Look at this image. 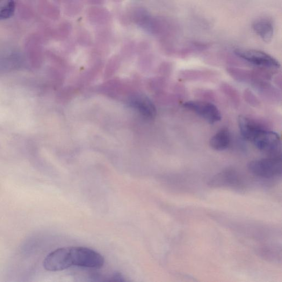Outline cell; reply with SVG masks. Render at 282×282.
<instances>
[{"mask_svg":"<svg viewBox=\"0 0 282 282\" xmlns=\"http://www.w3.org/2000/svg\"><path fill=\"white\" fill-rule=\"evenodd\" d=\"M235 54L241 59L255 66L267 69H279V61L271 55L259 50L237 48L234 50Z\"/></svg>","mask_w":282,"mask_h":282,"instance_id":"cell-4","label":"cell"},{"mask_svg":"<svg viewBox=\"0 0 282 282\" xmlns=\"http://www.w3.org/2000/svg\"><path fill=\"white\" fill-rule=\"evenodd\" d=\"M104 264L103 257L95 251L83 247H68L50 253L43 265L46 270L55 272L67 269L72 266L100 269Z\"/></svg>","mask_w":282,"mask_h":282,"instance_id":"cell-1","label":"cell"},{"mask_svg":"<svg viewBox=\"0 0 282 282\" xmlns=\"http://www.w3.org/2000/svg\"><path fill=\"white\" fill-rule=\"evenodd\" d=\"M241 178L233 170H224L213 177L209 185L213 187H233L241 184Z\"/></svg>","mask_w":282,"mask_h":282,"instance_id":"cell-6","label":"cell"},{"mask_svg":"<svg viewBox=\"0 0 282 282\" xmlns=\"http://www.w3.org/2000/svg\"><path fill=\"white\" fill-rule=\"evenodd\" d=\"M109 281H124V277L122 276V274L119 273H115L113 274L111 277H110Z\"/></svg>","mask_w":282,"mask_h":282,"instance_id":"cell-13","label":"cell"},{"mask_svg":"<svg viewBox=\"0 0 282 282\" xmlns=\"http://www.w3.org/2000/svg\"><path fill=\"white\" fill-rule=\"evenodd\" d=\"M281 156H270L250 162L249 171L254 176L263 178H272L281 175Z\"/></svg>","mask_w":282,"mask_h":282,"instance_id":"cell-2","label":"cell"},{"mask_svg":"<svg viewBox=\"0 0 282 282\" xmlns=\"http://www.w3.org/2000/svg\"><path fill=\"white\" fill-rule=\"evenodd\" d=\"M183 106L209 124H215L221 120L222 115L219 108L211 103L205 101L190 100L184 103Z\"/></svg>","mask_w":282,"mask_h":282,"instance_id":"cell-5","label":"cell"},{"mask_svg":"<svg viewBox=\"0 0 282 282\" xmlns=\"http://www.w3.org/2000/svg\"><path fill=\"white\" fill-rule=\"evenodd\" d=\"M113 1L115 2H120L122 1V0H113Z\"/></svg>","mask_w":282,"mask_h":282,"instance_id":"cell-15","label":"cell"},{"mask_svg":"<svg viewBox=\"0 0 282 282\" xmlns=\"http://www.w3.org/2000/svg\"><path fill=\"white\" fill-rule=\"evenodd\" d=\"M150 16L148 12L144 9H136L133 13L132 19L134 23L142 28L146 25Z\"/></svg>","mask_w":282,"mask_h":282,"instance_id":"cell-12","label":"cell"},{"mask_svg":"<svg viewBox=\"0 0 282 282\" xmlns=\"http://www.w3.org/2000/svg\"><path fill=\"white\" fill-rule=\"evenodd\" d=\"M90 4L94 5H100L104 3V0H89Z\"/></svg>","mask_w":282,"mask_h":282,"instance_id":"cell-14","label":"cell"},{"mask_svg":"<svg viewBox=\"0 0 282 282\" xmlns=\"http://www.w3.org/2000/svg\"><path fill=\"white\" fill-rule=\"evenodd\" d=\"M88 17L92 23L104 25L111 20V14L106 9L98 7H91L88 11Z\"/></svg>","mask_w":282,"mask_h":282,"instance_id":"cell-10","label":"cell"},{"mask_svg":"<svg viewBox=\"0 0 282 282\" xmlns=\"http://www.w3.org/2000/svg\"><path fill=\"white\" fill-rule=\"evenodd\" d=\"M251 142L259 150L270 156H280V137L275 132L264 127L256 134Z\"/></svg>","mask_w":282,"mask_h":282,"instance_id":"cell-3","label":"cell"},{"mask_svg":"<svg viewBox=\"0 0 282 282\" xmlns=\"http://www.w3.org/2000/svg\"><path fill=\"white\" fill-rule=\"evenodd\" d=\"M230 140V134L228 130L223 128L211 137L209 144L213 149L222 151L228 148Z\"/></svg>","mask_w":282,"mask_h":282,"instance_id":"cell-9","label":"cell"},{"mask_svg":"<svg viewBox=\"0 0 282 282\" xmlns=\"http://www.w3.org/2000/svg\"><path fill=\"white\" fill-rule=\"evenodd\" d=\"M130 104L144 117L148 119H153L156 117V107L146 97L136 95L130 99Z\"/></svg>","mask_w":282,"mask_h":282,"instance_id":"cell-7","label":"cell"},{"mask_svg":"<svg viewBox=\"0 0 282 282\" xmlns=\"http://www.w3.org/2000/svg\"><path fill=\"white\" fill-rule=\"evenodd\" d=\"M252 28L264 41L269 42L272 40L274 35V27L270 19L265 18L257 19L253 23Z\"/></svg>","mask_w":282,"mask_h":282,"instance_id":"cell-8","label":"cell"},{"mask_svg":"<svg viewBox=\"0 0 282 282\" xmlns=\"http://www.w3.org/2000/svg\"><path fill=\"white\" fill-rule=\"evenodd\" d=\"M14 0H0V19L11 17L15 11Z\"/></svg>","mask_w":282,"mask_h":282,"instance_id":"cell-11","label":"cell"}]
</instances>
